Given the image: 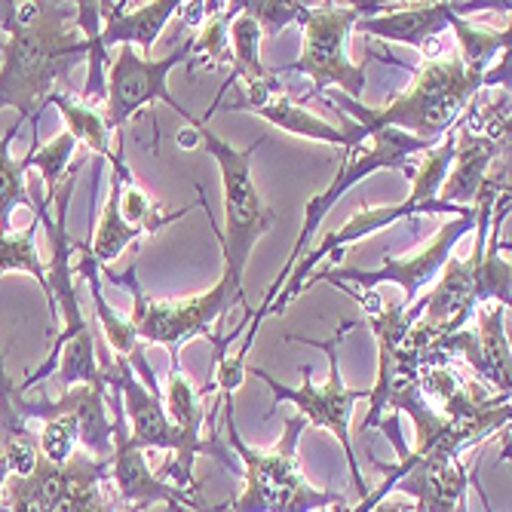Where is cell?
<instances>
[{
  "mask_svg": "<svg viewBox=\"0 0 512 512\" xmlns=\"http://www.w3.org/2000/svg\"><path fill=\"white\" fill-rule=\"evenodd\" d=\"M4 28L10 31L0 46V111L13 108L22 123L37 126L40 114L59 83H68L71 68L89 56V43L71 25L74 10L62 4H0Z\"/></svg>",
  "mask_w": 512,
  "mask_h": 512,
  "instance_id": "cell-1",
  "label": "cell"
},
{
  "mask_svg": "<svg viewBox=\"0 0 512 512\" xmlns=\"http://www.w3.org/2000/svg\"><path fill=\"white\" fill-rule=\"evenodd\" d=\"M488 86L509 89V53H503L485 77H473L463 71L457 53L427 59L424 68L414 74L411 89H405L402 96H396L384 108H368L362 102H353L338 89L332 92L329 105L347 111L362 132L384 126L436 145V138H445V132L457 126V120L467 114L473 99Z\"/></svg>",
  "mask_w": 512,
  "mask_h": 512,
  "instance_id": "cell-2",
  "label": "cell"
},
{
  "mask_svg": "<svg viewBox=\"0 0 512 512\" xmlns=\"http://www.w3.org/2000/svg\"><path fill=\"white\" fill-rule=\"evenodd\" d=\"M194 135H197V142L203 145V151L218 163V172H221L224 227H215L212 215H209V221H212V234L221 243V258H224V270L221 273L230 279V286H234V298L243 307V322H249L252 319V307L246 301L243 273H246V264L252 258L255 243L273 227V212L261 200V191L255 188V178H252V157L264 145V138H261V142H252L243 151H237L234 145H227L224 138H218L206 126V120H197ZM197 194H200V209L209 212L203 188H197Z\"/></svg>",
  "mask_w": 512,
  "mask_h": 512,
  "instance_id": "cell-3",
  "label": "cell"
},
{
  "mask_svg": "<svg viewBox=\"0 0 512 512\" xmlns=\"http://www.w3.org/2000/svg\"><path fill=\"white\" fill-rule=\"evenodd\" d=\"M224 430L227 448L243 460V479L246 488L240 497L224 503L230 512H319V509H347V497L335 491L313 488L301 467H298V439L307 430L301 414L289 417L279 442L267 451H255L243 442L237 421H234V402L224 405Z\"/></svg>",
  "mask_w": 512,
  "mask_h": 512,
  "instance_id": "cell-4",
  "label": "cell"
},
{
  "mask_svg": "<svg viewBox=\"0 0 512 512\" xmlns=\"http://www.w3.org/2000/svg\"><path fill=\"white\" fill-rule=\"evenodd\" d=\"M421 157H424V160H421V169H414V175H411V194H408V200H402V203H396V206H378V209L362 206L359 212H353V218H350L347 224H341L338 230H332V234H325L322 243H319L310 255H304V258L295 264V270L289 273V279L283 283V289L276 292L273 304L264 310L261 319L283 313V310L304 292V286H307V279H310L313 267H316L322 258H338L344 246H353V243H359V240H365V237H371V234H378V230H384V227H390V224H396V221H402V218L421 215V212H451L454 218L473 212V206H445V203H439V188H442V181H445V175H448V166H451V160H454V129L445 132L442 145H433V148H430L427 154H421Z\"/></svg>",
  "mask_w": 512,
  "mask_h": 512,
  "instance_id": "cell-5",
  "label": "cell"
},
{
  "mask_svg": "<svg viewBox=\"0 0 512 512\" xmlns=\"http://www.w3.org/2000/svg\"><path fill=\"white\" fill-rule=\"evenodd\" d=\"M365 138H368V145L362 142V145H356L353 151H344V163H341V169H338V175H335V181L329 184V188L319 191L316 197H310V200H307L304 224H301V234H298V240H295L292 258L286 261V267L279 270V276L273 279V286L267 289V295H264L261 307L252 313V322H255V325H249V335H246L243 347L234 353V359H237L240 365H246V356H249L252 341H255V335H258V325H261L264 310L273 304L276 292L283 289V283L289 279V273L295 270V264L304 258L310 237L319 230L322 218L335 209V203H338V200L353 188V184L365 181L371 172H381V169H399V172L414 175V169H411V157H421V154H427V151L433 148L430 142H421V138L405 135V132H399V129H384V126L368 129V132H365Z\"/></svg>",
  "mask_w": 512,
  "mask_h": 512,
  "instance_id": "cell-6",
  "label": "cell"
},
{
  "mask_svg": "<svg viewBox=\"0 0 512 512\" xmlns=\"http://www.w3.org/2000/svg\"><path fill=\"white\" fill-rule=\"evenodd\" d=\"M353 329V322H344V329L329 338V341H310V338H295L289 335V341H301V344H310V347H322L325 356H329V378H325V384H313L310 381V368H301V375H304V384L301 387H286V384H279L273 375H267L264 368H249V375H255L264 387H270L273 393V408L276 405H283V402H292L298 408V414L304 417V421L310 427H319V430H329L344 457H347V467H350V476H353V488L359 491V500H365L371 491H368V482L359 470V463H356V451H353V439H350V427H353V408L359 399L368 396V390H350L344 387V378H341V359H338V344L341 338ZM270 408V411H273Z\"/></svg>",
  "mask_w": 512,
  "mask_h": 512,
  "instance_id": "cell-7",
  "label": "cell"
},
{
  "mask_svg": "<svg viewBox=\"0 0 512 512\" xmlns=\"http://www.w3.org/2000/svg\"><path fill=\"white\" fill-rule=\"evenodd\" d=\"M102 273L111 279V283L123 286L132 292L135 304H132V316L129 325L138 341H148V344H163L169 347L172 362H178L181 347L194 341V338H209L218 341V322L224 319V313L237 304L234 298V286L230 279L221 273L218 283L209 292L191 295V298H148L135 283V267L123 276H114V270L102 267Z\"/></svg>",
  "mask_w": 512,
  "mask_h": 512,
  "instance_id": "cell-8",
  "label": "cell"
},
{
  "mask_svg": "<svg viewBox=\"0 0 512 512\" xmlns=\"http://www.w3.org/2000/svg\"><path fill=\"white\" fill-rule=\"evenodd\" d=\"M384 13V4H322L307 7L298 19L304 28V46L298 62L286 65L279 74H304L313 80V96L319 99L325 89H338L347 99L359 102L365 92V71L347 59V37L368 16Z\"/></svg>",
  "mask_w": 512,
  "mask_h": 512,
  "instance_id": "cell-9",
  "label": "cell"
},
{
  "mask_svg": "<svg viewBox=\"0 0 512 512\" xmlns=\"http://www.w3.org/2000/svg\"><path fill=\"white\" fill-rule=\"evenodd\" d=\"M184 62H194V37H188V43H181L178 50H172L163 59H145V56H138L135 46H120V53L117 59H111V71L105 77L108 92H105L102 111H105L111 132L120 135L123 126L151 102L169 105L181 120L197 126V117L188 108H181L169 92V74Z\"/></svg>",
  "mask_w": 512,
  "mask_h": 512,
  "instance_id": "cell-10",
  "label": "cell"
},
{
  "mask_svg": "<svg viewBox=\"0 0 512 512\" xmlns=\"http://www.w3.org/2000/svg\"><path fill=\"white\" fill-rule=\"evenodd\" d=\"M476 227V209L470 215H457L454 221H448L439 234L421 249L408 258H393V255H384V264L378 270H359V267H341V270H322L319 276H310L307 286L313 283H329V286H359V289H378L381 283H393L405 292V307L417 298L427 283L439 279L445 261L451 258V249L470 234ZM304 286V289H307Z\"/></svg>",
  "mask_w": 512,
  "mask_h": 512,
  "instance_id": "cell-11",
  "label": "cell"
},
{
  "mask_svg": "<svg viewBox=\"0 0 512 512\" xmlns=\"http://www.w3.org/2000/svg\"><path fill=\"white\" fill-rule=\"evenodd\" d=\"M237 108L258 114L261 120H267L270 126L283 129V132L313 138V142H322V145H335L341 151H353L356 145L365 142V132L353 120L344 123V126H332V123H325L322 117L304 111L298 102H292L283 92V83L276 80L273 71L264 80L243 83V105H237ZM237 108H230V111H237Z\"/></svg>",
  "mask_w": 512,
  "mask_h": 512,
  "instance_id": "cell-12",
  "label": "cell"
},
{
  "mask_svg": "<svg viewBox=\"0 0 512 512\" xmlns=\"http://www.w3.org/2000/svg\"><path fill=\"white\" fill-rule=\"evenodd\" d=\"M509 154V135H491L476 129L467 114L454 126V160L439 188V203L445 206H470L479 197L482 178L494 160Z\"/></svg>",
  "mask_w": 512,
  "mask_h": 512,
  "instance_id": "cell-13",
  "label": "cell"
},
{
  "mask_svg": "<svg viewBox=\"0 0 512 512\" xmlns=\"http://www.w3.org/2000/svg\"><path fill=\"white\" fill-rule=\"evenodd\" d=\"M105 390L108 384H77L71 390L62 393V399H22V393L16 396V411L31 424V417L43 421L50 414H71L77 427H80V445L86 448V454L92 460H108L114 451V439H111V414H108V402H105Z\"/></svg>",
  "mask_w": 512,
  "mask_h": 512,
  "instance_id": "cell-14",
  "label": "cell"
},
{
  "mask_svg": "<svg viewBox=\"0 0 512 512\" xmlns=\"http://www.w3.org/2000/svg\"><path fill=\"white\" fill-rule=\"evenodd\" d=\"M473 482V470L460 467L457 457L427 454L393 485L424 512H467V488Z\"/></svg>",
  "mask_w": 512,
  "mask_h": 512,
  "instance_id": "cell-15",
  "label": "cell"
},
{
  "mask_svg": "<svg viewBox=\"0 0 512 512\" xmlns=\"http://www.w3.org/2000/svg\"><path fill=\"white\" fill-rule=\"evenodd\" d=\"M457 4H411L408 10H387L359 22V31L396 43L417 46L424 59H433V46L448 34V19Z\"/></svg>",
  "mask_w": 512,
  "mask_h": 512,
  "instance_id": "cell-16",
  "label": "cell"
},
{
  "mask_svg": "<svg viewBox=\"0 0 512 512\" xmlns=\"http://www.w3.org/2000/svg\"><path fill=\"white\" fill-rule=\"evenodd\" d=\"M132 4H99L102 16V43L111 46H135L142 56H151L163 25L181 10V0H151V4L129 10Z\"/></svg>",
  "mask_w": 512,
  "mask_h": 512,
  "instance_id": "cell-17",
  "label": "cell"
},
{
  "mask_svg": "<svg viewBox=\"0 0 512 512\" xmlns=\"http://www.w3.org/2000/svg\"><path fill=\"white\" fill-rule=\"evenodd\" d=\"M111 169H114V175H111L108 203H105V209H102V218H99V227H96V237H92V243H86L92 261L99 264V270L108 267L111 261H117V258L126 252L129 243H135V240H142V237H145L142 230L129 227V224L120 218V191H123V178L132 175V169H129L126 157H123V132L117 135V151H114V157H111Z\"/></svg>",
  "mask_w": 512,
  "mask_h": 512,
  "instance_id": "cell-18",
  "label": "cell"
},
{
  "mask_svg": "<svg viewBox=\"0 0 512 512\" xmlns=\"http://www.w3.org/2000/svg\"><path fill=\"white\" fill-rule=\"evenodd\" d=\"M506 313L509 307L488 301L476 307V344L485 368V381L497 387L500 396H509L512 390V353H509V338H506Z\"/></svg>",
  "mask_w": 512,
  "mask_h": 512,
  "instance_id": "cell-19",
  "label": "cell"
},
{
  "mask_svg": "<svg viewBox=\"0 0 512 512\" xmlns=\"http://www.w3.org/2000/svg\"><path fill=\"white\" fill-rule=\"evenodd\" d=\"M448 31L457 40L463 71L473 74V77H485L494 68V62L503 53H509V40H512L509 25H503V28H479L460 10H454L451 19H448Z\"/></svg>",
  "mask_w": 512,
  "mask_h": 512,
  "instance_id": "cell-20",
  "label": "cell"
},
{
  "mask_svg": "<svg viewBox=\"0 0 512 512\" xmlns=\"http://www.w3.org/2000/svg\"><path fill=\"white\" fill-rule=\"evenodd\" d=\"M46 105H56V108H59L62 120H65V126H68L65 132H71V135L77 138V145L83 142L92 154L111 163V157H114V148H111V126H108L102 108L83 102L80 96H74V92H68V89H65V92L56 89Z\"/></svg>",
  "mask_w": 512,
  "mask_h": 512,
  "instance_id": "cell-21",
  "label": "cell"
},
{
  "mask_svg": "<svg viewBox=\"0 0 512 512\" xmlns=\"http://www.w3.org/2000/svg\"><path fill=\"white\" fill-rule=\"evenodd\" d=\"M37 227H40V218L34 215V221L25 230H19V234H13V230L10 234H0V276L10 270H22L31 279H37L43 289V298H46V307H50L53 325H59L50 279H46V264L40 261V252H37Z\"/></svg>",
  "mask_w": 512,
  "mask_h": 512,
  "instance_id": "cell-22",
  "label": "cell"
},
{
  "mask_svg": "<svg viewBox=\"0 0 512 512\" xmlns=\"http://www.w3.org/2000/svg\"><path fill=\"white\" fill-rule=\"evenodd\" d=\"M22 120L16 117V123L0 135V234H10L13 230V212L16 206H28L34 212V200L28 194V184H25V172H28V160H16L10 145L13 138L19 135Z\"/></svg>",
  "mask_w": 512,
  "mask_h": 512,
  "instance_id": "cell-23",
  "label": "cell"
},
{
  "mask_svg": "<svg viewBox=\"0 0 512 512\" xmlns=\"http://www.w3.org/2000/svg\"><path fill=\"white\" fill-rule=\"evenodd\" d=\"M74 151H77V138L71 132H59L56 138H50V142L40 145L37 151H28L25 154L28 166H37L40 169V178H43V200H40L43 209L53 206V200H56V194L62 188L65 169L74 160Z\"/></svg>",
  "mask_w": 512,
  "mask_h": 512,
  "instance_id": "cell-24",
  "label": "cell"
},
{
  "mask_svg": "<svg viewBox=\"0 0 512 512\" xmlns=\"http://www.w3.org/2000/svg\"><path fill=\"white\" fill-rule=\"evenodd\" d=\"M37 433V451L40 460L50 463V467H65V463L77 454L80 448V427L71 414H50L40 421Z\"/></svg>",
  "mask_w": 512,
  "mask_h": 512,
  "instance_id": "cell-25",
  "label": "cell"
},
{
  "mask_svg": "<svg viewBox=\"0 0 512 512\" xmlns=\"http://www.w3.org/2000/svg\"><path fill=\"white\" fill-rule=\"evenodd\" d=\"M255 22L261 31H267L270 37H276L279 31H283L289 22H298L307 10V4H298V0H243L240 4Z\"/></svg>",
  "mask_w": 512,
  "mask_h": 512,
  "instance_id": "cell-26",
  "label": "cell"
},
{
  "mask_svg": "<svg viewBox=\"0 0 512 512\" xmlns=\"http://www.w3.org/2000/svg\"><path fill=\"white\" fill-rule=\"evenodd\" d=\"M368 512H424L421 506H417V503H408V500H381V503H375V506H371Z\"/></svg>",
  "mask_w": 512,
  "mask_h": 512,
  "instance_id": "cell-27",
  "label": "cell"
},
{
  "mask_svg": "<svg viewBox=\"0 0 512 512\" xmlns=\"http://www.w3.org/2000/svg\"><path fill=\"white\" fill-rule=\"evenodd\" d=\"M7 479H10V470H7L4 454H0V497H4V491H7Z\"/></svg>",
  "mask_w": 512,
  "mask_h": 512,
  "instance_id": "cell-28",
  "label": "cell"
},
{
  "mask_svg": "<svg viewBox=\"0 0 512 512\" xmlns=\"http://www.w3.org/2000/svg\"><path fill=\"white\" fill-rule=\"evenodd\" d=\"M319 512H347V509H319Z\"/></svg>",
  "mask_w": 512,
  "mask_h": 512,
  "instance_id": "cell-29",
  "label": "cell"
}]
</instances>
